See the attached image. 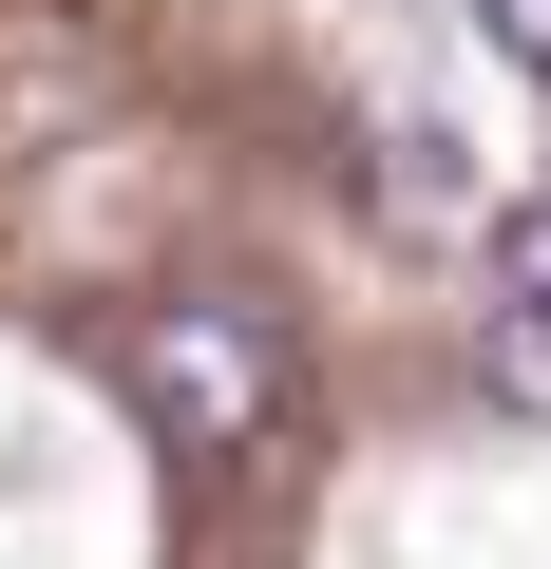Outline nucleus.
I'll return each instance as SVG.
<instances>
[{"mask_svg": "<svg viewBox=\"0 0 551 569\" xmlns=\"http://www.w3.org/2000/svg\"><path fill=\"white\" fill-rule=\"evenodd\" d=\"M115 380H134V418H152L171 456H266V418H286L266 305H152V323L115 342Z\"/></svg>", "mask_w": 551, "mask_h": 569, "instance_id": "f257e3e1", "label": "nucleus"}, {"mask_svg": "<svg viewBox=\"0 0 551 569\" xmlns=\"http://www.w3.org/2000/svg\"><path fill=\"white\" fill-rule=\"evenodd\" d=\"M475 380H494V418H551V305H494Z\"/></svg>", "mask_w": 551, "mask_h": 569, "instance_id": "f03ea898", "label": "nucleus"}, {"mask_svg": "<svg viewBox=\"0 0 551 569\" xmlns=\"http://www.w3.org/2000/svg\"><path fill=\"white\" fill-rule=\"evenodd\" d=\"M381 190H400L419 228H494V209H475V171H456V133H400V171H381Z\"/></svg>", "mask_w": 551, "mask_h": 569, "instance_id": "7ed1b4c3", "label": "nucleus"}, {"mask_svg": "<svg viewBox=\"0 0 551 569\" xmlns=\"http://www.w3.org/2000/svg\"><path fill=\"white\" fill-rule=\"evenodd\" d=\"M494 305H551V190L494 209Z\"/></svg>", "mask_w": 551, "mask_h": 569, "instance_id": "20e7f679", "label": "nucleus"}, {"mask_svg": "<svg viewBox=\"0 0 551 569\" xmlns=\"http://www.w3.org/2000/svg\"><path fill=\"white\" fill-rule=\"evenodd\" d=\"M475 39H494L513 77H551V0H475Z\"/></svg>", "mask_w": 551, "mask_h": 569, "instance_id": "39448f33", "label": "nucleus"}]
</instances>
